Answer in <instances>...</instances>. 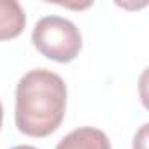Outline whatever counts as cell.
<instances>
[{
	"instance_id": "1",
	"label": "cell",
	"mask_w": 149,
	"mask_h": 149,
	"mask_svg": "<svg viewBox=\"0 0 149 149\" xmlns=\"http://www.w3.org/2000/svg\"><path fill=\"white\" fill-rule=\"evenodd\" d=\"M67 109V84L58 74L35 68L26 72L16 86L14 119L21 133L47 137L58 130Z\"/></svg>"
},
{
	"instance_id": "2",
	"label": "cell",
	"mask_w": 149,
	"mask_h": 149,
	"mask_svg": "<svg viewBox=\"0 0 149 149\" xmlns=\"http://www.w3.org/2000/svg\"><path fill=\"white\" fill-rule=\"evenodd\" d=\"M32 42L37 51L58 63H68L76 60L83 47L79 28L70 19L61 16L40 18L32 32Z\"/></svg>"
},
{
	"instance_id": "3",
	"label": "cell",
	"mask_w": 149,
	"mask_h": 149,
	"mask_svg": "<svg viewBox=\"0 0 149 149\" xmlns=\"http://www.w3.org/2000/svg\"><path fill=\"white\" fill-rule=\"evenodd\" d=\"M56 149H111V140L98 128L81 126L65 135Z\"/></svg>"
},
{
	"instance_id": "4",
	"label": "cell",
	"mask_w": 149,
	"mask_h": 149,
	"mask_svg": "<svg viewBox=\"0 0 149 149\" xmlns=\"http://www.w3.org/2000/svg\"><path fill=\"white\" fill-rule=\"evenodd\" d=\"M25 25L26 14L18 0H0V40L18 37Z\"/></svg>"
},
{
	"instance_id": "5",
	"label": "cell",
	"mask_w": 149,
	"mask_h": 149,
	"mask_svg": "<svg viewBox=\"0 0 149 149\" xmlns=\"http://www.w3.org/2000/svg\"><path fill=\"white\" fill-rule=\"evenodd\" d=\"M13 149H37V147H33V146H16Z\"/></svg>"
},
{
	"instance_id": "6",
	"label": "cell",
	"mask_w": 149,
	"mask_h": 149,
	"mask_svg": "<svg viewBox=\"0 0 149 149\" xmlns=\"http://www.w3.org/2000/svg\"><path fill=\"white\" fill-rule=\"evenodd\" d=\"M2 119H4V109H2V102H0V128H2Z\"/></svg>"
}]
</instances>
